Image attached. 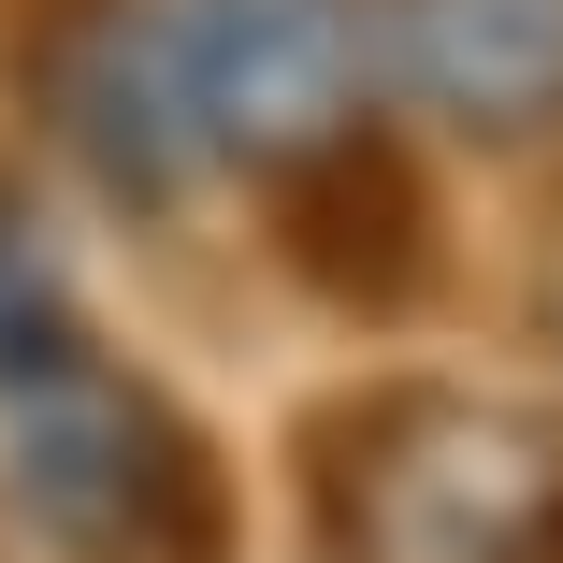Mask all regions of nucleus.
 Instances as JSON below:
<instances>
[{"label": "nucleus", "mask_w": 563, "mask_h": 563, "mask_svg": "<svg viewBox=\"0 0 563 563\" xmlns=\"http://www.w3.org/2000/svg\"><path fill=\"white\" fill-rule=\"evenodd\" d=\"M318 563H563V419L492 390H347L303 419Z\"/></svg>", "instance_id": "nucleus-1"}, {"label": "nucleus", "mask_w": 563, "mask_h": 563, "mask_svg": "<svg viewBox=\"0 0 563 563\" xmlns=\"http://www.w3.org/2000/svg\"><path fill=\"white\" fill-rule=\"evenodd\" d=\"M0 506L58 563H232V463L101 332L0 376Z\"/></svg>", "instance_id": "nucleus-2"}, {"label": "nucleus", "mask_w": 563, "mask_h": 563, "mask_svg": "<svg viewBox=\"0 0 563 563\" xmlns=\"http://www.w3.org/2000/svg\"><path fill=\"white\" fill-rule=\"evenodd\" d=\"M159 15H174V73H188L202 159H232V174H289L332 131L376 117L362 0H159Z\"/></svg>", "instance_id": "nucleus-3"}, {"label": "nucleus", "mask_w": 563, "mask_h": 563, "mask_svg": "<svg viewBox=\"0 0 563 563\" xmlns=\"http://www.w3.org/2000/svg\"><path fill=\"white\" fill-rule=\"evenodd\" d=\"M30 101H44L58 159L117 217H174L188 174H217L159 0H44V15H30Z\"/></svg>", "instance_id": "nucleus-4"}, {"label": "nucleus", "mask_w": 563, "mask_h": 563, "mask_svg": "<svg viewBox=\"0 0 563 563\" xmlns=\"http://www.w3.org/2000/svg\"><path fill=\"white\" fill-rule=\"evenodd\" d=\"M362 30L448 131L563 145V0H362Z\"/></svg>", "instance_id": "nucleus-5"}, {"label": "nucleus", "mask_w": 563, "mask_h": 563, "mask_svg": "<svg viewBox=\"0 0 563 563\" xmlns=\"http://www.w3.org/2000/svg\"><path fill=\"white\" fill-rule=\"evenodd\" d=\"M289 261L347 303V318H390V303H419V275H433V217H419V188H405V145L362 117V131H332L318 159H289Z\"/></svg>", "instance_id": "nucleus-6"}]
</instances>
